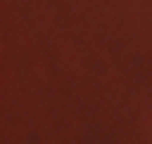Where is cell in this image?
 Instances as JSON below:
<instances>
[]
</instances>
